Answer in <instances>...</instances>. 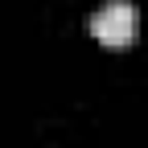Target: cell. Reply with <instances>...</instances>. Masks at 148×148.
<instances>
[{
  "label": "cell",
  "mask_w": 148,
  "mask_h": 148,
  "mask_svg": "<svg viewBox=\"0 0 148 148\" xmlns=\"http://www.w3.org/2000/svg\"><path fill=\"white\" fill-rule=\"evenodd\" d=\"M90 33L103 45H127L136 37V4L132 0H107V4L90 16Z\"/></svg>",
  "instance_id": "obj_1"
}]
</instances>
